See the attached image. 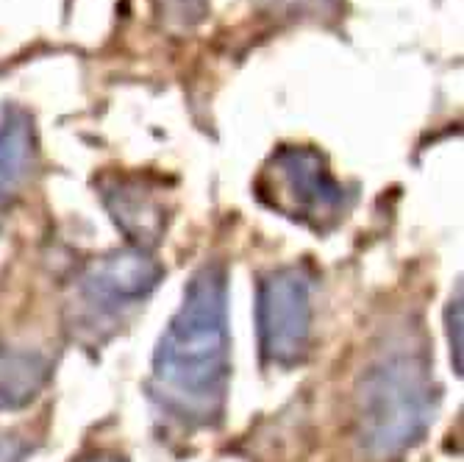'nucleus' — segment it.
Masks as SVG:
<instances>
[{
    "instance_id": "1",
    "label": "nucleus",
    "mask_w": 464,
    "mask_h": 462,
    "mask_svg": "<svg viewBox=\"0 0 464 462\" xmlns=\"http://www.w3.org/2000/svg\"><path fill=\"white\" fill-rule=\"evenodd\" d=\"M231 382L228 276L220 262L195 270L184 301L153 354L150 401L184 429H212L223 421Z\"/></svg>"
},
{
    "instance_id": "2",
    "label": "nucleus",
    "mask_w": 464,
    "mask_h": 462,
    "mask_svg": "<svg viewBox=\"0 0 464 462\" xmlns=\"http://www.w3.org/2000/svg\"><path fill=\"white\" fill-rule=\"evenodd\" d=\"M437 388L426 346L398 338L382 349L356 388V435L372 459H398L434 421Z\"/></svg>"
},
{
    "instance_id": "3",
    "label": "nucleus",
    "mask_w": 464,
    "mask_h": 462,
    "mask_svg": "<svg viewBox=\"0 0 464 462\" xmlns=\"http://www.w3.org/2000/svg\"><path fill=\"white\" fill-rule=\"evenodd\" d=\"M164 268L150 251L122 248L92 260L75 276L70 323L83 340L101 343L159 287Z\"/></svg>"
},
{
    "instance_id": "4",
    "label": "nucleus",
    "mask_w": 464,
    "mask_h": 462,
    "mask_svg": "<svg viewBox=\"0 0 464 462\" xmlns=\"http://www.w3.org/2000/svg\"><path fill=\"white\" fill-rule=\"evenodd\" d=\"M256 195L281 218L317 234L331 231L351 209V192L334 176L328 159L309 145H284L262 167Z\"/></svg>"
},
{
    "instance_id": "5",
    "label": "nucleus",
    "mask_w": 464,
    "mask_h": 462,
    "mask_svg": "<svg viewBox=\"0 0 464 462\" xmlns=\"http://www.w3.org/2000/svg\"><path fill=\"white\" fill-rule=\"evenodd\" d=\"M314 279L304 265H284L262 276L256 292V326L262 359L273 368L301 365L312 346Z\"/></svg>"
},
{
    "instance_id": "6",
    "label": "nucleus",
    "mask_w": 464,
    "mask_h": 462,
    "mask_svg": "<svg viewBox=\"0 0 464 462\" xmlns=\"http://www.w3.org/2000/svg\"><path fill=\"white\" fill-rule=\"evenodd\" d=\"M103 203L134 248L153 251L161 242L164 203L145 184L140 187L137 182H117L103 190Z\"/></svg>"
},
{
    "instance_id": "7",
    "label": "nucleus",
    "mask_w": 464,
    "mask_h": 462,
    "mask_svg": "<svg viewBox=\"0 0 464 462\" xmlns=\"http://www.w3.org/2000/svg\"><path fill=\"white\" fill-rule=\"evenodd\" d=\"M34 164V123L23 109L0 112V218L20 195Z\"/></svg>"
},
{
    "instance_id": "8",
    "label": "nucleus",
    "mask_w": 464,
    "mask_h": 462,
    "mask_svg": "<svg viewBox=\"0 0 464 462\" xmlns=\"http://www.w3.org/2000/svg\"><path fill=\"white\" fill-rule=\"evenodd\" d=\"M51 359L36 349H0V412L28 407L48 385Z\"/></svg>"
},
{
    "instance_id": "9",
    "label": "nucleus",
    "mask_w": 464,
    "mask_h": 462,
    "mask_svg": "<svg viewBox=\"0 0 464 462\" xmlns=\"http://www.w3.org/2000/svg\"><path fill=\"white\" fill-rule=\"evenodd\" d=\"M262 4L270 12L289 17H323L340 9V0H262Z\"/></svg>"
},
{
    "instance_id": "10",
    "label": "nucleus",
    "mask_w": 464,
    "mask_h": 462,
    "mask_svg": "<svg viewBox=\"0 0 464 462\" xmlns=\"http://www.w3.org/2000/svg\"><path fill=\"white\" fill-rule=\"evenodd\" d=\"M461 315H464V307H461V284H456V296L450 299L448 312H445L448 343H450V357H453L456 373H461Z\"/></svg>"
},
{
    "instance_id": "11",
    "label": "nucleus",
    "mask_w": 464,
    "mask_h": 462,
    "mask_svg": "<svg viewBox=\"0 0 464 462\" xmlns=\"http://www.w3.org/2000/svg\"><path fill=\"white\" fill-rule=\"evenodd\" d=\"M28 454V446L20 437H0V462H23Z\"/></svg>"
},
{
    "instance_id": "12",
    "label": "nucleus",
    "mask_w": 464,
    "mask_h": 462,
    "mask_svg": "<svg viewBox=\"0 0 464 462\" xmlns=\"http://www.w3.org/2000/svg\"><path fill=\"white\" fill-rule=\"evenodd\" d=\"M170 4L179 6V17L184 23H195L203 17V9H206V0H170Z\"/></svg>"
},
{
    "instance_id": "13",
    "label": "nucleus",
    "mask_w": 464,
    "mask_h": 462,
    "mask_svg": "<svg viewBox=\"0 0 464 462\" xmlns=\"http://www.w3.org/2000/svg\"><path fill=\"white\" fill-rule=\"evenodd\" d=\"M75 462H125V457L114 454V451H92V454H83Z\"/></svg>"
}]
</instances>
